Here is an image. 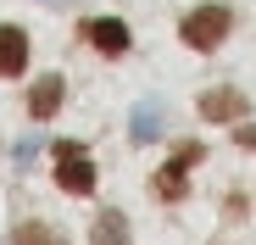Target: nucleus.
<instances>
[{"label": "nucleus", "instance_id": "obj_7", "mask_svg": "<svg viewBox=\"0 0 256 245\" xmlns=\"http://www.w3.org/2000/svg\"><path fill=\"white\" fill-rule=\"evenodd\" d=\"M62 95H67V84H62V72H45V78H39V84H34V95H28V117H34V122H45V117H56Z\"/></svg>", "mask_w": 256, "mask_h": 245}, {"label": "nucleus", "instance_id": "obj_10", "mask_svg": "<svg viewBox=\"0 0 256 245\" xmlns=\"http://www.w3.org/2000/svg\"><path fill=\"white\" fill-rule=\"evenodd\" d=\"M128 134H134V145L156 140V134H162V106H140V112H134V128H128Z\"/></svg>", "mask_w": 256, "mask_h": 245}, {"label": "nucleus", "instance_id": "obj_5", "mask_svg": "<svg viewBox=\"0 0 256 245\" xmlns=\"http://www.w3.org/2000/svg\"><path fill=\"white\" fill-rule=\"evenodd\" d=\"M250 106H245V95L240 90H206L200 95V117H212V122H240Z\"/></svg>", "mask_w": 256, "mask_h": 245}, {"label": "nucleus", "instance_id": "obj_1", "mask_svg": "<svg viewBox=\"0 0 256 245\" xmlns=\"http://www.w3.org/2000/svg\"><path fill=\"white\" fill-rule=\"evenodd\" d=\"M228 28H234V12H228V6H195L178 34H184L190 50H218L223 39H228Z\"/></svg>", "mask_w": 256, "mask_h": 245}, {"label": "nucleus", "instance_id": "obj_8", "mask_svg": "<svg viewBox=\"0 0 256 245\" xmlns=\"http://www.w3.org/2000/svg\"><path fill=\"white\" fill-rule=\"evenodd\" d=\"M90 240H95V245H134V240H128V218H122V212H112V206L95 218Z\"/></svg>", "mask_w": 256, "mask_h": 245}, {"label": "nucleus", "instance_id": "obj_4", "mask_svg": "<svg viewBox=\"0 0 256 245\" xmlns=\"http://www.w3.org/2000/svg\"><path fill=\"white\" fill-rule=\"evenodd\" d=\"M84 39H90L100 56H122L128 50V22L122 17H90L84 22Z\"/></svg>", "mask_w": 256, "mask_h": 245}, {"label": "nucleus", "instance_id": "obj_2", "mask_svg": "<svg viewBox=\"0 0 256 245\" xmlns=\"http://www.w3.org/2000/svg\"><path fill=\"white\" fill-rule=\"evenodd\" d=\"M50 156H56V184L67 195H90L95 190V162H90V150H84L78 140H56Z\"/></svg>", "mask_w": 256, "mask_h": 245}, {"label": "nucleus", "instance_id": "obj_9", "mask_svg": "<svg viewBox=\"0 0 256 245\" xmlns=\"http://www.w3.org/2000/svg\"><path fill=\"white\" fill-rule=\"evenodd\" d=\"M12 245H67V234L50 228V223H39V218H28V223L12 228Z\"/></svg>", "mask_w": 256, "mask_h": 245}, {"label": "nucleus", "instance_id": "obj_6", "mask_svg": "<svg viewBox=\"0 0 256 245\" xmlns=\"http://www.w3.org/2000/svg\"><path fill=\"white\" fill-rule=\"evenodd\" d=\"M22 67H28V34L0 22V78H17Z\"/></svg>", "mask_w": 256, "mask_h": 245}, {"label": "nucleus", "instance_id": "obj_3", "mask_svg": "<svg viewBox=\"0 0 256 245\" xmlns=\"http://www.w3.org/2000/svg\"><path fill=\"white\" fill-rule=\"evenodd\" d=\"M200 156H206L200 145H178V150H173V162H167V168L150 178V190H156L162 200H184V178H190V168H195Z\"/></svg>", "mask_w": 256, "mask_h": 245}]
</instances>
